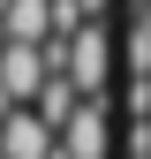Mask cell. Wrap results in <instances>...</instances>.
I'll return each mask as SVG.
<instances>
[{
	"instance_id": "obj_8",
	"label": "cell",
	"mask_w": 151,
	"mask_h": 159,
	"mask_svg": "<svg viewBox=\"0 0 151 159\" xmlns=\"http://www.w3.org/2000/svg\"><path fill=\"white\" fill-rule=\"evenodd\" d=\"M128 159H151V121H136V129H128Z\"/></svg>"
},
{
	"instance_id": "obj_6",
	"label": "cell",
	"mask_w": 151,
	"mask_h": 159,
	"mask_svg": "<svg viewBox=\"0 0 151 159\" xmlns=\"http://www.w3.org/2000/svg\"><path fill=\"white\" fill-rule=\"evenodd\" d=\"M128 68H151V8H136V23H128Z\"/></svg>"
},
{
	"instance_id": "obj_9",
	"label": "cell",
	"mask_w": 151,
	"mask_h": 159,
	"mask_svg": "<svg viewBox=\"0 0 151 159\" xmlns=\"http://www.w3.org/2000/svg\"><path fill=\"white\" fill-rule=\"evenodd\" d=\"M76 8H83V23H98V15L113 8V0H76Z\"/></svg>"
},
{
	"instance_id": "obj_2",
	"label": "cell",
	"mask_w": 151,
	"mask_h": 159,
	"mask_svg": "<svg viewBox=\"0 0 151 159\" xmlns=\"http://www.w3.org/2000/svg\"><path fill=\"white\" fill-rule=\"evenodd\" d=\"M45 76H53V68H45L38 46H0V91H8V106H30Z\"/></svg>"
},
{
	"instance_id": "obj_7",
	"label": "cell",
	"mask_w": 151,
	"mask_h": 159,
	"mask_svg": "<svg viewBox=\"0 0 151 159\" xmlns=\"http://www.w3.org/2000/svg\"><path fill=\"white\" fill-rule=\"evenodd\" d=\"M128 114H136V121H151V68L136 76V91H128Z\"/></svg>"
},
{
	"instance_id": "obj_5",
	"label": "cell",
	"mask_w": 151,
	"mask_h": 159,
	"mask_svg": "<svg viewBox=\"0 0 151 159\" xmlns=\"http://www.w3.org/2000/svg\"><path fill=\"white\" fill-rule=\"evenodd\" d=\"M30 114H38V121H45V129H61L68 114H76V91L61 84V76H45V84H38V98H30Z\"/></svg>"
},
{
	"instance_id": "obj_3",
	"label": "cell",
	"mask_w": 151,
	"mask_h": 159,
	"mask_svg": "<svg viewBox=\"0 0 151 159\" xmlns=\"http://www.w3.org/2000/svg\"><path fill=\"white\" fill-rule=\"evenodd\" d=\"M53 152V129L38 121L30 106H15L8 121H0V159H45Z\"/></svg>"
},
{
	"instance_id": "obj_1",
	"label": "cell",
	"mask_w": 151,
	"mask_h": 159,
	"mask_svg": "<svg viewBox=\"0 0 151 159\" xmlns=\"http://www.w3.org/2000/svg\"><path fill=\"white\" fill-rule=\"evenodd\" d=\"M53 152L61 159H106L113 152V129H106V98H76V114L53 129Z\"/></svg>"
},
{
	"instance_id": "obj_4",
	"label": "cell",
	"mask_w": 151,
	"mask_h": 159,
	"mask_svg": "<svg viewBox=\"0 0 151 159\" xmlns=\"http://www.w3.org/2000/svg\"><path fill=\"white\" fill-rule=\"evenodd\" d=\"M0 46H45V0H8L0 8Z\"/></svg>"
}]
</instances>
